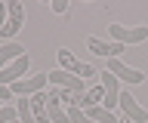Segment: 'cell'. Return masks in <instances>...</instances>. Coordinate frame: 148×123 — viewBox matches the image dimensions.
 Listing matches in <instances>:
<instances>
[{"label":"cell","mask_w":148,"mask_h":123,"mask_svg":"<svg viewBox=\"0 0 148 123\" xmlns=\"http://www.w3.org/2000/svg\"><path fill=\"white\" fill-rule=\"evenodd\" d=\"M117 108L123 111V117H127L130 123H148V108H142V105L136 102V95H130L127 89H120Z\"/></svg>","instance_id":"obj_3"},{"label":"cell","mask_w":148,"mask_h":123,"mask_svg":"<svg viewBox=\"0 0 148 123\" xmlns=\"http://www.w3.org/2000/svg\"><path fill=\"white\" fill-rule=\"evenodd\" d=\"M53 12L65 16V12H68V3H65V0H53Z\"/></svg>","instance_id":"obj_17"},{"label":"cell","mask_w":148,"mask_h":123,"mask_svg":"<svg viewBox=\"0 0 148 123\" xmlns=\"http://www.w3.org/2000/svg\"><path fill=\"white\" fill-rule=\"evenodd\" d=\"M16 111H18V120L22 123H37L34 120V111H31V99H16Z\"/></svg>","instance_id":"obj_14"},{"label":"cell","mask_w":148,"mask_h":123,"mask_svg":"<svg viewBox=\"0 0 148 123\" xmlns=\"http://www.w3.org/2000/svg\"><path fill=\"white\" fill-rule=\"evenodd\" d=\"M56 56H59V65H62L65 71H71V74H77V77H92L96 74V68L86 65V62H80V58H74L71 49H59Z\"/></svg>","instance_id":"obj_7"},{"label":"cell","mask_w":148,"mask_h":123,"mask_svg":"<svg viewBox=\"0 0 148 123\" xmlns=\"http://www.w3.org/2000/svg\"><path fill=\"white\" fill-rule=\"evenodd\" d=\"M6 16H9V10H6V3L0 0V31L6 28Z\"/></svg>","instance_id":"obj_18"},{"label":"cell","mask_w":148,"mask_h":123,"mask_svg":"<svg viewBox=\"0 0 148 123\" xmlns=\"http://www.w3.org/2000/svg\"><path fill=\"white\" fill-rule=\"evenodd\" d=\"M86 46H90V52H96V56H102V58H117V56H123V43H105V40H99V37H86Z\"/></svg>","instance_id":"obj_10"},{"label":"cell","mask_w":148,"mask_h":123,"mask_svg":"<svg viewBox=\"0 0 148 123\" xmlns=\"http://www.w3.org/2000/svg\"><path fill=\"white\" fill-rule=\"evenodd\" d=\"M22 56H25V46H18V43H12V40H9L6 46H0V71H3L6 65H12L16 58H22Z\"/></svg>","instance_id":"obj_12"},{"label":"cell","mask_w":148,"mask_h":123,"mask_svg":"<svg viewBox=\"0 0 148 123\" xmlns=\"http://www.w3.org/2000/svg\"><path fill=\"white\" fill-rule=\"evenodd\" d=\"M49 83V71H40V74H31V77H25V80H18V83H12L9 89H12V95L16 99H31V95H37V92H43V86Z\"/></svg>","instance_id":"obj_1"},{"label":"cell","mask_w":148,"mask_h":123,"mask_svg":"<svg viewBox=\"0 0 148 123\" xmlns=\"http://www.w3.org/2000/svg\"><path fill=\"white\" fill-rule=\"evenodd\" d=\"M12 120H18V111L9 108V105H3L0 108V123H12Z\"/></svg>","instance_id":"obj_16"},{"label":"cell","mask_w":148,"mask_h":123,"mask_svg":"<svg viewBox=\"0 0 148 123\" xmlns=\"http://www.w3.org/2000/svg\"><path fill=\"white\" fill-rule=\"evenodd\" d=\"M108 34L114 43H123V46H136L142 40H148V25H139V28H123V25H108Z\"/></svg>","instance_id":"obj_2"},{"label":"cell","mask_w":148,"mask_h":123,"mask_svg":"<svg viewBox=\"0 0 148 123\" xmlns=\"http://www.w3.org/2000/svg\"><path fill=\"white\" fill-rule=\"evenodd\" d=\"M28 65H31V56H28V52L22 58H16L12 65H6L3 71H0V86H12V83H18V80H25Z\"/></svg>","instance_id":"obj_9"},{"label":"cell","mask_w":148,"mask_h":123,"mask_svg":"<svg viewBox=\"0 0 148 123\" xmlns=\"http://www.w3.org/2000/svg\"><path fill=\"white\" fill-rule=\"evenodd\" d=\"M49 83L59 86V89H68V92H86V89H83V77L71 74V71H65V68L49 71Z\"/></svg>","instance_id":"obj_8"},{"label":"cell","mask_w":148,"mask_h":123,"mask_svg":"<svg viewBox=\"0 0 148 123\" xmlns=\"http://www.w3.org/2000/svg\"><path fill=\"white\" fill-rule=\"evenodd\" d=\"M6 10H9V16H6V28L0 31V37H16L18 31H22V25H25V6L18 3V0H9L6 3Z\"/></svg>","instance_id":"obj_5"},{"label":"cell","mask_w":148,"mask_h":123,"mask_svg":"<svg viewBox=\"0 0 148 123\" xmlns=\"http://www.w3.org/2000/svg\"><path fill=\"white\" fill-rule=\"evenodd\" d=\"M108 71L114 77H117L120 83H145V74H142V71H139V68H130V65H123V62H120V58H108Z\"/></svg>","instance_id":"obj_6"},{"label":"cell","mask_w":148,"mask_h":123,"mask_svg":"<svg viewBox=\"0 0 148 123\" xmlns=\"http://www.w3.org/2000/svg\"><path fill=\"white\" fill-rule=\"evenodd\" d=\"M99 83H102V89H105V102H102V108L114 114V111H117V102H120V80L111 74V71H102Z\"/></svg>","instance_id":"obj_4"},{"label":"cell","mask_w":148,"mask_h":123,"mask_svg":"<svg viewBox=\"0 0 148 123\" xmlns=\"http://www.w3.org/2000/svg\"><path fill=\"white\" fill-rule=\"evenodd\" d=\"M65 111H68V123H96V120H90L80 108H74V105H71V108H65Z\"/></svg>","instance_id":"obj_15"},{"label":"cell","mask_w":148,"mask_h":123,"mask_svg":"<svg viewBox=\"0 0 148 123\" xmlns=\"http://www.w3.org/2000/svg\"><path fill=\"white\" fill-rule=\"evenodd\" d=\"M46 114H49V123H68V111L62 108L59 89H49V95H46Z\"/></svg>","instance_id":"obj_11"},{"label":"cell","mask_w":148,"mask_h":123,"mask_svg":"<svg viewBox=\"0 0 148 123\" xmlns=\"http://www.w3.org/2000/svg\"><path fill=\"white\" fill-rule=\"evenodd\" d=\"M31 111H34V120L37 123H49V114H46V92L31 95Z\"/></svg>","instance_id":"obj_13"}]
</instances>
